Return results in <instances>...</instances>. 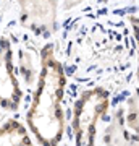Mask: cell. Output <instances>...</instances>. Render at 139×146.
I'll return each mask as SVG.
<instances>
[{
  "instance_id": "cell-9",
  "label": "cell",
  "mask_w": 139,
  "mask_h": 146,
  "mask_svg": "<svg viewBox=\"0 0 139 146\" xmlns=\"http://www.w3.org/2000/svg\"><path fill=\"white\" fill-rule=\"evenodd\" d=\"M131 25H133V29H134V34H136V41H138V49H139V18L136 16H131ZM138 75H139V68H138Z\"/></svg>"
},
{
  "instance_id": "cell-1",
  "label": "cell",
  "mask_w": 139,
  "mask_h": 146,
  "mask_svg": "<svg viewBox=\"0 0 139 146\" xmlns=\"http://www.w3.org/2000/svg\"><path fill=\"white\" fill-rule=\"evenodd\" d=\"M39 62L41 70L26 120L31 133L42 146H58L65 128L62 109L65 73L52 46L42 49Z\"/></svg>"
},
{
  "instance_id": "cell-5",
  "label": "cell",
  "mask_w": 139,
  "mask_h": 146,
  "mask_svg": "<svg viewBox=\"0 0 139 146\" xmlns=\"http://www.w3.org/2000/svg\"><path fill=\"white\" fill-rule=\"evenodd\" d=\"M105 143L107 146H139V138L125 127L123 109L115 112L112 123L105 130Z\"/></svg>"
},
{
  "instance_id": "cell-8",
  "label": "cell",
  "mask_w": 139,
  "mask_h": 146,
  "mask_svg": "<svg viewBox=\"0 0 139 146\" xmlns=\"http://www.w3.org/2000/svg\"><path fill=\"white\" fill-rule=\"evenodd\" d=\"M34 60L36 58L29 50H21L20 52V75H21V80L28 86L34 84V81H37V76H39V72H37Z\"/></svg>"
},
{
  "instance_id": "cell-3",
  "label": "cell",
  "mask_w": 139,
  "mask_h": 146,
  "mask_svg": "<svg viewBox=\"0 0 139 146\" xmlns=\"http://www.w3.org/2000/svg\"><path fill=\"white\" fill-rule=\"evenodd\" d=\"M21 25L37 36H50L57 21V0H18Z\"/></svg>"
},
{
  "instance_id": "cell-2",
  "label": "cell",
  "mask_w": 139,
  "mask_h": 146,
  "mask_svg": "<svg viewBox=\"0 0 139 146\" xmlns=\"http://www.w3.org/2000/svg\"><path fill=\"white\" fill-rule=\"evenodd\" d=\"M110 96L102 88H91L78 98L73 112L74 146H94L97 122L107 112Z\"/></svg>"
},
{
  "instance_id": "cell-4",
  "label": "cell",
  "mask_w": 139,
  "mask_h": 146,
  "mask_svg": "<svg viewBox=\"0 0 139 146\" xmlns=\"http://www.w3.org/2000/svg\"><path fill=\"white\" fill-rule=\"evenodd\" d=\"M23 99L18 76L13 68V50L7 39H0V107L16 110Z\"/></svg>"
},
{
  "instance_id": "cell-10",
  "label": "cell",
  "mask_w": 139,
  "mask_h": 146,
  "mask_svg": "<svg viewBox=\"0 0 139 146\" xmlns=\"http://www.w3.org/2000/svg\"><path fill=\"white\" fill-rule=\"evenodd\" d=\"M81 2L82 0H65V8H73V7H76Z\"/></svg>"
},
{
  "instance_id": "cell-6",
  "label": "cell",
  "mask_w": 139,
  "mask_h": 146,
  "mask_svg": "<svg viewBox=\"0 0 139 146\" xmlns=\"http://www.w3.org/2000/svg\"><path fill=\"white\" fill-rule=\"evenodd\" d=\"M0 146H34L24 125L18 120H7L0 125Z\"/></svg>"
},
{
  "instance_id": "cell-7",
  "label": "cell",
  "mask_w": 139,
  "mask_h": 146,
  "mask_svg": "<svg viewBox=\"0 0 139 146\" xmlns=\"http://www.w3.org/2000/svg\"><path fill=\"white\" fill-rule=\"evenodd\" d=\"M123 122L134 136L139 138V93L133 94L129 98L126 109L123 110Z\"/></svg>"
}]
</instances>
